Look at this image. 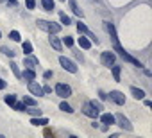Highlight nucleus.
I'll return each instance as SVG.
<instances>
[{
  "instance_id": "26",
  "label": "nucleus",
  "mask_w": 152,
  "mask_h": 138,
  "mask_svg": "<svg viewBox=\"0 0 152 138\" xmlns=\"http://www.w3.org/2000/svg\"><path fill=\"white\" fill-rule=\"evenodd\" d=\"M13 108H15L16 111H25V109H27V108H25V102H15Z\"/></svg>"
},
{
  "instance_id": "22",
  "label": "nucleus",
  "mask_w": 152,
  "mask_h": 138,
  "mask_svg": "<svg viewBox=\"0 0 152 138\" xmlns=\"http://www.w3.org/2000/svg\"><path fill=\"white\" fill-rule=\"evenodd\" d=\"M11 70H13V74H15L18 79L22 77V72H20V68H18V65H16V63H11Z\"/></svg>"
},
{
  "instance_id": "21",
  "label": "nucleus",
  "mask_w": 152,
  "mask_h": 138,
  "mask_svg": "<svg viewBox=\"0 0 152 138\" xmlns=\"http://www.w3.org/2000/svg\"><path fill=\"white\" fill-rule=\"evenodd\" d=\"M22 48H23V52H25V54H32V45H31V41H23Z\"/></svg>"
},
{
  "instance_id": "4",
  "label": "nucleus",
  "mask_w": 152,
  "mask_h": 138,
  "mask_svg": "<svg viewBox=\"0 0 152 138\" xmlns=\"http://www.w3.org/2000/svg\"><path fill=\"white\" fill-rule=\"evenodd\" d=\"M59 63H61V66L64 68V70H68V72H72V74H75V72H77V65H75L73 61H70L68 57L61 56V57H59Z\"/></svg>"
},
{
  "instance_id": "40",
  "label": "nucleus",
  "mask_w": 152,
  "mask_h": 138,
  "mask_svg": "<svg viewBox=\"0 0 152 138\" xmlns=\"http://www.w3.org/2000/svg\"><path fill=\"white\" fill-rule=\"evenodd\" d=\"M61 2H64V0H61Z\"/></svg>"
},
{
  "instance_id": "10",
  "label": "nucleus",
  "mask_w": 152,
  "mask_h": 138,
  "mask_svg": "<svg viewBox=\"0 0 152 138\" xmlns=\"http://www.w3.org/2000/svg\"><path fill=\"white\" fill-rule=\"evenodd\" d=\"M109 99H111V101H115V102H116V104H120V106H122V104H125V97H124V93H122V92H116V90H115V92H111V93H109Z\"/></svg>"
},
{
  "instance_id": "41",
  "label": "nucleus",
  "mask_w": 152,
  "mask_h": 138,
  "mask_svg": "<svg viewBox=\"0 0 152 138\" xmlns=\"http://www.w3.org/2000/svg\"><path fill=\"white\" fill-rule=\"evenodd\" d=\"M0 38H2V34H0Z\"/></svg>"
},
{
  "instance_id": "31",
  "label": "nucleus",
  "mask_w": 152,
  "mask_h": 138,
  "mask_svg": "<svg viewBox=\"0 0 152 138\" xmlns=\"http://www.w3.org/2000/svg\"><path fill=\"white\" fill-rule=\"evenodd\" d=\"M63 43H64L66 47H72V45H73V38H72V36H66V38H63Z\"/></svg>"
},
{
  "instance_id": "27",
  "label": "nucleus",
  "mask_w": 152,
  "mask_h": 138,
  "mask_svg": "<svg viewBox=\"0 0 152 138\" xmlns=\"http://www.w3.org/2000/svg\"><path fill=\"white\" fill-rule=\"evenodd\" d=\"M25 111H29L32 117H39V115H41V109H39V108H34V106H32L31 109H25Z\"/></svg>"
},
{
  "instance_id": "9",
  "label": "nucleus",
  "mask_w": 152,
  "mask_h": 138,
  "mask_svg": "<svg viewBox=\"0 0 152 138\" xmlns=\"http://www.w3.org/2000/svg\"><path fill=\"white\" fill-rule=\"evenodd\" d=\"M29 92H31L32 95H38V97H39V95H43V88H41L34 79H32V81H29Z\"/></svg>"
},
{
  "instance_id": "7",
  "label": "nucleus",
  "mask_w": 152,
  "mask_h": 138,
  "mask_svg": "<svg viewBox=\"0 0 152 138\" xmlns=\"http://www.w3.org/2000/svg\"><path fill=\"white\" fill-rule=\"evenodd\" d=\"M115 122H118V126L122 127V129H125V131H132V126H131V122L124 117V115H116L115 117Z\"/></svg>"
},
{
  "instance_id": "24",
  "label": "nucleus",
  "mask_w": 152,
  "mask_h": 138,
  "mask_svg": "<svg viewBox=\"0 0 152 138\" xmlns=\"http://www.w3.org/2000/svg\"><path fill=\"white\" fill-rule=\"evenodd\" d=\"M59 109H63V111H66V113H73L72 106H70V104H66V102H61V104H59Z\"/></svg>"
},
{
  "instance_id": "34",
  "label": "nucleus",
  "mask_w": 152,
  "mask_h": 138,
  "mask_svg": "<svg viewBox=\"0 0 152 138\" xmlns=\"http://www.w3.org/2000/svg\"><path fill=\"white\" fill-rule=\"evenodd\" d=\"M43 77H45V79H50V77H52V72H50V70H47V72L43 74Z\"/></svg>"
},
{
  "instance_id": "30",
  "label": "nucleus",
  "mask_w": 152,
  "mask_h": 138,
  "mask_svg": "<svg viewBox=\"0 0 152 138\" xmlns=\"http://www.w3.org/2000/svg\"><path fill=\"white\" fill-rule=\"evenodd\" d=\"M23 102H25V106H36V101L32 97H23Z\"/></svg>"
},
{
  "instance_id": "29",
  "label": "nucleus",
  "mask_w": 152,
  "mask_h": 138,
  "mask_svg": "<svg viewBox=\"0 0 152 138\" xmlns=\"http://www.w3.org/2000/svg\"><path fill=\"white\" fill-rule=\"evenodd\" d=\"M6 102H7L9 106H13V104L16 102V95H6Z\"/></svg>"
},
{
  "instance_id": "25",
  "label": "nucleus",
  "mask_w": 152,
  "mask_h": 138,
  "mask_svg": "<svg viewBox=\"0 0 152 138\" xmlns=\"http://www.w3.org/2000/svg\"><path fill=\"white\" fill-rule=\"evenodd\" d=\"M9 38H11L13 41H20V40H22V36H20V32H18V31H11Z\"/></svg>"
},
{
  "instance_id": "37",
  "label": "nucleus",
  "mask_w": 152,
  "mask_h": 138,
  "mask_svg": "<svg viewBox=\"0 0 152 138\" xmlns=\"http://www.w3.org/2000/svg\"><path fill=\"white\" fill-rule=\"evenodd\" d=\"M99 95H100V99H102V101H104V99H107V95H106L104 92H99Z\"/></svg>"
},
{
  "instance_id": "13",
  "label": "nucleus",
  "mask_w": 152,
  "mask_h": 138,
  "mask_svg": "<svg viewBox=\"0 0 152 138\" xmlns=\"http://www.w3.org/2000/svg\"><path fill=\"white\" fill-rule=\"evenodd\" d=\"M68 4H70V9H72V11H73L75 15L83 18V11L79 9V6H77V2H75V0H68Z\"/></svg>"
},
{
  "instance_id": "28",
  "label": "nucleus",
  "mask_w": 152,
  "mask_h": 138,
  "mask_svg": "<svg viewBox=\"0 0 152 138\" xmlns=\"http://www.w3.org/2000/svg\"><path fill=\"white\" fill-rule=\"evenodd\" d=\"M59 18H61V22H63L64 25H70V23H72V20H70V16H66L64 13H61V15H59Z\"/></svg>"
},
{
  "instance_id": "6",
  "label": "nucleus",
  "mask_w": 152,
  "mask_h": 138,
  "mask_svg": "<svg viewBox=\"0 0 152 138\" xmlns=\"http://www.w3.org/2000/svg\"><path fill=\"white\" fill-rule=\"evenodd\" d=\"M83 113H84V115H88V117H91V118H97L100 111H99L91 102H86V104H84V108H83Z\"/></svg>"
},
{
  "instance_id": "16",
  "label": "nucleus",
  "mask_w": 152,
  "mask_h": 138,
  "mask_svg": "<svg viewBox=\"0 0 152 138\" xmlns=\"http://www.w3.org/2000/svg\"><path fill=\"white\" fill-rule=\"evenodd\" d=\"M22 77H23V79H27V81H32V79H36V74H34L32 68H27V70H23Z\"/></svg>"
},
{
  "instance_id": "12",
  "label": "nucleus",
  "mask_w": 152,
  "mask_h": 138,
  "mask_svg": "<svg viewBox=\"0 0 152 138\" xmlns=\"http://www.w3.org/2000/svg\"><path fill=\"white\" fill-rule=\"evenodd\" d=\"M50 45H52L57 52H61V50H63V43H61V40H59V38H54L52 34H50Z\"/></svg>"
},
{
  "instance_id": "11",
  "label": "nucleus",
  "mask_w": 152,
  "mask_h": 138,
  "mask_svg": "<svg viewBox=\"0 0 152 138\" xmlns=\"http://www.w3.org/2000/svg\"><path fill=\"white\" fill-rule=\"evenodd\" d=\"M100 120H102V124H106V126H113V124H115V117H113L111 113H102V115H100Z\"/></svg>"
},
{
  "instance_id": "5",
  "label": "nucleus",
  "mask_w": 152,
  "mask_h": 138,
  "mask_svg": "<svg viewBox=\"0 0 152 138\" xmlns=\"http://www.w3.org/2000/svg\"><path fill=\"white\" fill-rule=\"evenodd\" d=\"M77 31H79L81 34H84L86 38H90L91 41H95V45L99 43V40L95 38V34H93V32H91V31H90V29H88V27H86L84 23H81V22H79V23H77Z\"/></svg>"
},
{
  "instance_id": "20",
  "label": "nucleus",
  "mask_w": 152,
  "mask_h": 138,
  "mask_svg": "<svg viewBox=\"0 0 152 138\" xmlns=\"http://www.w3.org/2000/svg\"><path fill=\"white\" fill-rule=\"evenodd\" d=\"M113 66V77L115 81H120V70H122V66H116V65H111Z\"/></svg>"
},
{
  "instance_id": "17",
  "label": "nucleus",
  "mask_w": 152,
  "mask_h": 138,
  "mask_svg": "<svg viewBox=\"0 0 152 138\" xmlns=\"http://www.w3.org/2000/svg\"><path fill=\"white\" fill-rule=\"evenodd\" d=\"M131 93H132V97H134V99H143V97H145V92H143V90H140V88H136V86H132V88H131Z\"/></svg>"
},
{
  "instance_id": "33",
  "label": "nucleus",
  "mask_w": 152,
  "mask_h": 138,
  "mask_svg": "<svg viewBox=\"0 0 152 138\" xmlns=\"http://www.w3.org/2000/svg\"><path fill=\"white\" fill-rule=\"evenodd\" d=\"M90 102H91V104H93V106H95V108H97L99 111L102 109V104H100V102H97V101H90Z\"/></svg>"
},
{
  "instance_id": "1",
  "label": "nucleus",
  "mask_w": 152,
  "mask_h": 138,
  "mask_svg": "<svg viewBox=\"0 0 152 138\" xmlns=\"http://www.w3.org/2000/svg\"><path fill=\"white\" fill-rule=\"evenodd\" d=\"M113 45H115V50H116V52H118V54H120L125 61H127V63H131V65H134V66H138V68H141V66H143V65H141L136 57H132V56H131V54H129V52H127L122 45H120V41H118V43H113Z\"/></svg>"
},
{
  "instance_id": "38",
  "label": "nucleus",
  "mask_w": 152,
  "mask_h": 138,
  "mask_svg": "<svg viewBox=\"0 0 152 138\" xmlns=\"http://www.w3.org/2000/svg\"><path fill=\"white\" fill-rule=\"evenodd\" d=\"M7 2H9L11 6H16V0H7Z\"/></svg>"
},
{
  "instance_id": "18",
  "label": "nucleus",
  "mask_w": 152,
  "mask_h": 138,
  "mask_svg": "<svg viewBox=\"0 0 152 138\" xmlns=\"http://www.w3.org/2000/svg\"><path fill=\"white\" fill-rule=\"evenodd\" d=\"M41 6L45 7V11H54V7H56L54 0H41Z\"/></svg>"
},
{
  "instance_id": "35",
  "label": "nucleus",
  "mask_w": 152,
  "mask_h": 138,
  "mask_svg": "<svg viewBox=\"0 0 152 138\" xmlns=\"http://www.w3.org/2000/svg\"><path fill=\"white\" fill-rule=\"evenodd\" d=\"M50 92H52V88H50V86H45V88H43V93H50Z\"/></svg>"
},
{
  "instance_id": "39",
  "label": "nucleus",
  "mask_w": 152,
  "mask_h": 138,
  "mask_svg": "<svg viewBox=\"0 0 152 138\" xmlns=\"http://www.w3.org/2000/svg\"><path fill=\"white\" fill-rule=\"evenodd\" d=\"M0 2H6V0H0Z\"/></svg>"
},
{
  "instance_id": "3",
  "label": "nucleus",
  "mask_w": 152,
  "mask_h": 138,
  "mask_svg": "<svg viewBox=\"0 0 152 138\" xmlns=\"http://www.w3.org/2000/svg\"><path fill=\"white\" fill-rule=\"evenodd\" d=\"M56 93H57L61 99H66V97L72 95V88H70L68 84H64V83H57V84H56Z\"/></svg>"
},
{
  "instance_id": "36",
  "label": "nucleus",
  "mask_w": 152,
  "mask_h": 138,
  "mask_svg": "<svg viewBox=\"0 0 152 138\" xmlns=\"http://www.w3.org/2000/svg\"><path fill=\"white\" fill-rule=\"evenodd\" d=\"M6 88V81L4 79H0V90H4Z\"/></svg>"
},
{
  "instance_id": "32",
  "label": "nucleus",
  "mask_w": 152,
  "mask_h": 138,
  "mask_svg": "<svg viewBox=\"0 0 152 138\" xmlns=\"http://www.w3.org/2000/svg\"><path fill=\"white\" fill-rule=\"evenodd\" d=\"M25 6H27V9H34L36 7V0H25Z\"/></svg>"
},
{
  "instance_id": "8",
  "label": "nucleus",
  "mask_w": 152,
  "mask_h": 138,
  "mask_svg": "<svg viewBox=\"0 0 152 138\" xmlns=\"http://www.w3.org/2000/svg\"><path fill=\"white\" fill-rule=\"evenodd\" d=\"M115 54L113 52H102V56H100V61H102V65H106V66H109V65H115Z\"/></svg>"
},
{
  "instance_id": "15",
  "label": "nucleus",
  "mask_w": 152,
  "mask_h": 138,
  "mask_svg": "<svg viewBox=\"0 0 152 138\" xmlns=\"http://www.w3.org/2000/svg\"><path fill=\"white\" fill-rule=\"evenodd\" d=\"M31 124H34V126H47V124H48V118H43V117H32Z\"/></svg>"
},
{
  "instance_id": "19",
  "label": "nucleus",
  "mask_w": 152,
  "mask_h": 138,
  "mask_svg": "<svg viewBox=\"0 0 152 138\" xmlns=\"http://www.w3.org/2000/svg\"><path fill=\"white\" fill-rule=\"evenodd\" d=\"M23 65L29 66V68H34V66L38 65V59H36V57H27V59H23Z\"/></svg>"
},
{
  "instance_id": "14",
  "label": "nucleus",
  "mask_w": 152,
  "mask_h": 138,
  "mask_svg": "<svg viewBox=\"0 0 152 138\" xmlns=\"http://www.w3.org/2000/svg\"><path fill=\"white\" fill-rule=\"evenodd\" d=\"M77 43H79V45H81V48H84V50L91 48V41H90L88 38H83V36H81V38L77 40Z\"/></svg>"
},
{
  "instance_id": "23",
  "label": "nucleus",
  "mask_w": 152,
  "mask_h": 138,
  "mask_svg": "<svg viewBox=\"0 0 152 138\" xmlns=\"http://www.w3.org/2000/svg\"><path fill=\"white\" fill-rule=\"evenodd\" d=\"M0 50H2V54H4V56H7V57H15V52H13L9 47H2Z\"/></svg>"
},
{
  "instance_id": "2",
  "label": "nucleus",
  "mask_w": 152,
  "mask_h": 138,
  "mask_svg": "<svg viewBox=\"0 0 152 138\" xmlns=\"http://www.w3.org/2000/svg\"><path fill=\"white\" fill-rule=\"evenodd\" d=\"M36 23H38V27H39L41 31H47V32H50V34H57V32L61 31V25H57V23H54V22H47V20H38Z\"/></svg>"
}]
</instances>
